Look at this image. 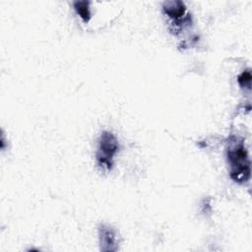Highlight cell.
<instances>
[{
    "label": "cell",
    "mask_w": 252,
    "mask_h": 252,
    "mask_svg": "<svg viewBox=\"0 0 252 252\" xmlns=\"http://www.w3.org/2000/svg\"><path fill=\"white\" fill-rule=\"evenodd\" d=\"M230 177L237 183H245L250 178V159L243 140L233 138L226 151Z\"/></svg>",
    "instance_id": "6da1fadb"
},
{
    "label": "cell",
    "mask_w": 252,
    "mask_h": 252,
    "mask_svg": "<svg viewBox=\"0 0 252 252\" xmlns=\"http://www.w3.org/2000/svg\"><path fill=\"white\" fill-rule=\"evenodd\" d=\"M163 10L171 19H179L185 15L186 7L181 1H169L163 3Z\"/></svg>",
    "instance_id": "3957f363"
},
{
    "label": "cell",
    "mask_w": 252,
    "mask_h": 252,
    "mask_svg": "<svg viewBox=\"0 0 252 252\" xmlns=\"http://www.w3.org/2000/svg\"><path fill=\"white\" fill-rule=\"evenodd\" d=\"M99 238L102 250H113L111 246L116 243V235L110 227L102 225L99 228Z\"/></svg>",
    "instance_id": "277c9868"
},
{
    "label": "cell",
    "mask_w": 252,
    "mask_h": 252,
    "mask_svg": "<svg viewBox=\"0 0 252 252\" xmlns=\"http://www.w3.org/2000/svg\"><path fill=\"white\" fill-rule=\"evenodd\" d=\"M74 8L77 14L82 18V20L87 23L91 19L90 12V2L88 1H76L74 2Z\"/></svg>",
    "instance_id": "5b68a950"
},
{
    "label": "cell",
    "mask_w": 252,
    "mask_h": 252,
    "mask_svg": "<svg viewBox=\"0 0 252 252\" xmlns=\"http://www.w3.org/2000/svg\"><path fill=\"white\" fill-rule=\"evenodd\" d=\"M119 145L116 137L110 132H103L98 141L96 152L97 165L104 171H109L113 165V157L118 152Z\"/></svg>",
    "instance_id": "7a4b0ae2"
},
{
    "label": "cell",
    "mask_w": 252,
    "mask_h": 252,
    "mask_svg": "<svg viewBox=\"0 0 252 252\" xmlns=\"http://www.w3.org/2000/svg\"><path fill=\"white\" fill-rule=\"evenodd\" d=\"M238 84L240 85L241 88H247L248 90L250 89L251 86V73L249 70H246L244 72H242L238 78H237Z\"/></svg>",
    "instance_id": "8992f818"
}]
</instances>
